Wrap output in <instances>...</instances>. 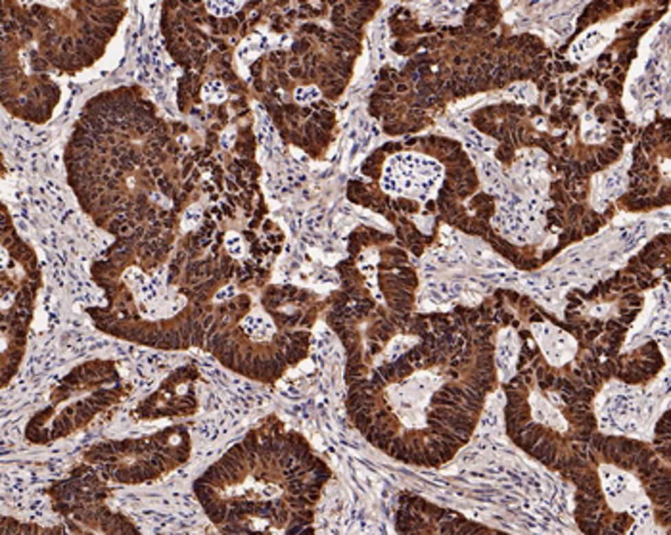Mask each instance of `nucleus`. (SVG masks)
Listing matches in <instances>:
<instances>
[{
  "mask_svg": "<svg viewBox=\"0 0 671 535\" xmlns=\"http://www.w3.org/2000/svg\"><path fill=\"white\" fill-rule=\"evenodd\" d=\"M265 461L242 443L194 483L207 516L225 534H299L311 520L305 507L322 481L305 483V476L326 472V466L317 462L290 470L267 468Z\"/></svg>",
  "mask_w": 671,
  "mask_h": 535,
  "instance_id": "1",
  "label": "nucleus"
},
{
  "mask_svg": "<svg viewBox=\"0 0 671 535\" xmlns=\"http://www.w3.org/2000/svg\"><path fill=\"white\" fill-rule=\"evenodd\" d=\"M190 455V437L183 426H173L148 440L111 442L87 451L84 461L98 466L106 480L125 486H137L157 480L175 470Z\"/></svg>",
  "mask_w": 671,
  "mask_h": 535,
  "instance_id": "2",
  "label": "nucleus"
},
{
  "mask_svg": "<svg viewBox=\"0 0 671 535\" xmlns=\"http://www.w3.org/2000/svg\"><path fill=\"white\" fill-rule=\"evenodd\" d=\"M534 334H537V340L541 343L547 359L554 363V365H560L564 361H568L576 351V343L571 340L570 334L562 332V330L554 328L551 324L534 326Z\"/></svg>",
  "mask_w": 671,
  "mask_h": 535,
  "instance_id": "3",
  "label": "nucleus"
},
{
  "mask_svg": "<svg viewBox=\"0 0 671 535\" xmlns=\"http://www.w3.org/2000/svg\"><path fill=\"white\" fill-rule=\"evenodd\" d=\"M516 357H518V338L512 330L501 334L499 348H497V367L501 370L503 378H510L514 370Z\"/></svg>",
  "mask_w": 671,
  "mask_h": 535,
  "instance_id": "4",
  "label": "nucleus"
},
{
  "mask_svg": "<svg viewBox=\"0 0 671 535\" xmlns=\"http://www.w3.org/2000/svg\"><path fill=\"white\" fill-rule=\"evenodd\" d=\"M225 246H227L230 258L238 259L246 253V244H244V238L240 236L238 232H229L227 238H225Z\"/></svg>",
  "mask_w": 671,
  "mask_h": 535,
  "instance_id": "5",
  "label": "nucleus"
},
{
  "mask_svg": "<svg viewBox=\"0 0 671 535\" xmlns=\"http://www.w3.org/2000/svg\"><path fill=\"white\" fill-rule=\"evenodd\" d=\"M202 96L203 100L207 102H223L227 98V89H225V84L221 81H213V83L203 84Z\"/></svg>",
  "mask_w": 671,
  "mask_h": 535,
  "instance_id": "6",
  "label": "nucleus"
},
{
  "mask_svg": "<svg viewBox=\"0 0 671 535\" xmlns=\"http://www.w3.org/2000/svg\"><path fill=\"white\" fill-rule=\"evenodd\" d=\"M319 96H321V91L315 84H307V87H302L295 91V100L305 102V104L319 100Z\"/></svg>",
  "mask_w": 671,
  "mask_h": 535,
  "instance_id": "7",
  "label": "nucleus"
},
{
  "mask_svg": "<svg viewBox=\"0 0 671 535\" xmlns=\"http://www.w3.org/2000/svg\"><path fill=\"white\" fill-rule=\"evenodd\" d=\"M240 2H236V4H227V2H215V4H209L212 6V12L213 14H217V16H225V14H230V12H234V6H238Z\"/></svg>",
  "mask_w": 671,
  "mask_h": 535,
  "instance_id": "8",
  "label": "nucleus"
}]
</instances>
